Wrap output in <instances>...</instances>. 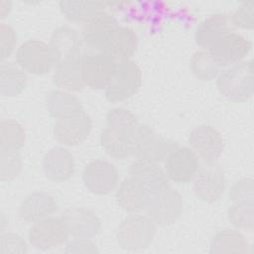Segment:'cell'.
<instances>
[{"mask_svg": "<svg viewBox=\"0 0 254 254\" xmlns=\"http://www.w3.org/2000/svg\"><path fill=\"white\" fill-rule=\"evenodd\" d=\"M250 245L245 236L236 229H223L216 232L209 245L211 254H244Z\"/></svg>", "mask_w": 254, "mask_h": 254, "instance_id": "obj_26", "label": "cell"}, {"mask_svg": "<svg viewBox=\"0 0 254 254\" xmlns=\"http://www.w3.org/2000/svg\"><path fill=\"white\" fill-rule=\"evenodd\" d=\"M192 189L199 200L207 203L217 201L226 190V179L223 170L215 164L199 169L193 178Z\"/></svg>", "mask_w": 254, "mask_h": 254, "instance_id": "obj_13", "label": "cell"}, {"mask_svg": "<svg viewBox=\"0 0 254 254\" xmlns=\"http://www.w3.org/2000/svg\"><path fill=\"white\" fill-rule=\"evenodd\" d=\"M142 84V71L133 60L118 62L115 74L104 89L105 98L109 102L124 101L133 96Z\"/></svg>", "mask_w": 254, "mask_h": 254, "instance_id": "obj_6", "label": "cell"}, {"mask_svg": "<svg viewBox=\"0 0 254 254\" xmlns=\"http://www.w3.org/2000/svg\"><path fill=\"white\" fill-rule=\"evenodd\" d=\"M118 27L116 18L104 11L85 22L80 34L89 50L100 51Z\"/></svg>", "mask_w": 254, "mask_h": 254, "instance_id": "obj_17", "label": "cell"}, {"mask_svg": "<svg viewBox=\"0 0 254 254\" xmlns=\"http://www.w3.org/2000/svg\"><path fill=\"white\" fill-rule=\"evenodd\" d=\"M134 157L137 159L164 163L168 155L178 145L177 142L162 137L147 124H139L132 135Z\"/></svg>", "mask_w": 254, "mask_h": 254, "instance_id": "obj_3", "label": "cell"}, {"mask_svg": "<svg viewBox=\"0 0 254 254\" xmlns=\"http://www.w3.org/2000/svg\"><path fill=\"white\" fill-rule=\"evenodd\" d=\"M188 143L206 165L215 164L224 147L220 132L208 124L199 125L193 129L189 135Z\"/></svg>", "mask_w": 254, "mask_h": 254, "instance_id": "obj_12", "label": "cell"}, {"mask_svg": "<svg viewBox=\"0 0 254 254\" xmlns=\"http://www.w3.org/2000/svg\"><path fill=\"white\" fill-rule=\"evenodd\" d=\"M106 127L123 134H133L139 125L134 113L124 107H113L105 115Z\"/></svg>", "mask_w": 254, "mask_h": 254, "instance_id": "obj_33", "label": "cell"}, {"mask_svg": "<svg viewBox=\"0 0 254 254\" xmlns=\"http://www.w3.org/2000/svg\"><path fill=\"white\" fill-rule=\"evenodd\" d=\"M92 130V120L83 110L75 115L56 120L54 135L64 146L74 147L83 143Z\"/></svg>", "mask_w": 254, "mask_h": 254, "instance_id": "obj_14", "label": "cell"}, {"mask_svg": "<svg viewBox=\"0 0 254 254\" xmlns=\"http://www.w3.org/2000/svg\"><path fill=\"white\" fill-rule=\"evenodd\" d=\"M27 74L17 64L2 62L0 65V93L2 96L20 95L27 86Z\"/></svg>", "mask_w": 254, "mask_h": 254, "instance_id": "obj_28", "label": "cell"}, {"mask_svg": "<svg viewBox=\"0 0 254 254\" xmlns=\"http://www.w3.org/2000/svg\"><path fill=\"white\" fill-rule=\"evenodd\" d=\"M231 27L227 15L221 13L213 14L197 25L194 31L195 43L202 50H208L222 36L232 32Z\"/></svg>", "mask_w": 254, "mask_h": 254, "instance_id": "obj_23", "label": "cell"}, {"mask_svg": "<svg viewBox=\"0 0 254 254\" xmlns=\"http://www.w3.org/2000/svg\"><path fill=\"white\" fill-rule=\"evenodd\" d=\"M106 3L100 1H60L59 8L69 22L84 24L94 16L105 11Z\"/></svg>", "mask_w": 254, "mask_h": 254, "instance_id": "obj_29", "label": "cell"}, {"mask_svg": "<svg viewBox=\"0 0 254 254\" xmlns=\"http://www.w3.org/2000/svg\"><path fill=\"white\" fill-rule=\"evenodd\" d=\"M190 67L192 74L202 81H210L216 78L221 71V67L213 61L207 50L196 51L191 56Z\"/></svg>", "mask_w": 254, "mask_h": 254, "instance_id": "obj_31", "label": "cell"}, {"mask_svg": "<svg viewBox=\"0 0 254 254\" xmlns=\"http://www.w3.org/2000/svg\"><path fill=\"white\" fill-rule=\"evenodd\" d=\"M117 204L128 213H139L145 210L150 195L144 188L130 176L122 180L116 190Z\"/></svg>", "mask_w": 254, "mask_h": 254, "instance_id": "obj_21", "label": "cell"}, {"mask_svg": "<svg viewBox=\"0 0 254 254\" xmlns=\"http://www.w3.org/2000/svg\"><path fill=\"white\" fill-rule=\"evenodd\" d=\"M216 86L228 100L237 103L248 100L254 91L253 60L225 67L216 77Z\"/></svg>", "mask_w": 254, "mask_h": 254, "instance_id": "obj_1", "label": "cell"}, {"mask_svg": "<svg viewBox=\"0 0 254 254\" xmlns=\"http://www.w3.org/2000/svg\"><path fill=\"white\" fill-rule=\"evenodd\" d=\"M22 170V157L19 152H0V179L2 182L14 180Z\"/></svg>", "mask_w": 254, "mask_h": 254, "instance_id": "obj_34", "label": "cell"}, {"mask_svg": "<svg viewBox=\"0 0 254 254\" xmlns=\"http://www.w3.org/2000/svg\"><path fill=\"white\" fill-rule=\"evenodd\" d=\"M64 223L69 236L73 238H92L101 229L100 218L84 207H69L60 216Z\"/></svg>", "mask_w": 254, "mask_h": 254, "instance_id": "obj_15", "label": "cell"}, {"mask_svg": "<svg viewBox=\"0 0 254 254\" xmlns=\"http://www.w3.org/2000/svg\"><path fill=\"white\" fill-rule=\"evenodd\" d=\"M156 232L157 225L148 215L131 213L117 228V244L127 251L142 250L152 243Z\"/></svg>", "mask_w": 254, "mask_h": 254, "instance_id": "obj_2", "label": "cell"}, {"mask_svg": "<svg viewBox=\"0 0 254 254\" xmlns=\"http://www.w3.org/2000/svg\"><path fill=\"white\" fill-rule=\"evenodd\" d=\"M46 105L49 114L56 120L75 115L84 110L76 95L61 89L53 90L47 95Z\"/></svg>", "mask_w": 254, "mask_h": 254, "instance_id": "obj_25", "label": "cell"}, {"mask_svg": "<svg viewBox=\"0 0 254 254\" xmlns=\"http://www.w3.org/2000/svg\"><path fill=\"white\" fill-rule=\"evenodd\" d=\"M183 204L181 193L170 186L150 197L146 210L157 226H169L180 217Z\"/></svg>", "mask_w": 254, "mask_h": 254, "instance_id": "obj_7", "label": "cell"}, {"mask_svg": "<svg viewBox=\"0 0 254 254\" xmlns=\"http://www.w3.org/2000/svg\"><path fill=\"white\" fill-rule=\"evenodd\" d=\"M57 64L64 60L82 54L83 40L81 34L69 26L57 28L49 43Z\"/></svg>", "mask_w": 254, "mask_h": 254, "instance_id": "obj_20", "label": "cell"}, {"mask_svg": "<svg viewBox=\"0 0 254 254\" xmlns=\"http://www.w3.org/2000/svg\"><path fill=\"white\" fill-rule=\"evenodd\" d=\"M72 154L64 147L50 149L43 158V170L46 177L55 183H64L71 178L74 172Z\"/></svg>", "mask_w": 254, "mask_h": 254, "instance_id": "obj_18", "label": "cell"}, {"mask_svg": "<svg viewBox=\"0 0 254 254\" xmlns=\"http://www.w3.org/2000/svg\"><path fill=\"white\" fill-rule=\"evenodd\" d=\"M118 62L101 51L90 50L83 53L81 60V75L85 86L92 89H105L111 82Z\"/></svg>", "mask_w": 254, "mask_h": 254, "instance_id": "obj_5", "label": "cell"}, {"mask_svg": "<svg viewBox=\"0 0 254 254\" xmlns=\"http://www.w3.org/2000/svg\"><path fill=\"white\" fill-rule=\"evenodd\" d=\"M26 133L16 120L3 119L0 122V152H19L25 145Z\"/></svg>", "mask_w": 254, "mask_h": 254, "instance_id": "obj_30", "label": "cell"}, {"mask_svg": "<svg viewBox=\"0 0 254 254\" xmlns=\"http://www.w3.org/2000/svg\"><path fill=\"white\" fill-rule=\"evenodd\" d=\"M230 201L235 200H253L254 186L251 178H241L236 181L230 188L228 193Z\"/></svg>", "mask_w": 254, "mask_h": 254, "instance_id": "obj_38", "label": "cell"}, {"mask_svg": "<svg viewBox=\"0 0 254 254\" xmlns=\"http://www.w3.org/2000/svg\"><path fill=\"white\" fill-rule=\"evenodd\" d=\"M82 55L83 53L56 64L53 72V83L58 89L78 92L85 87L81 75Z\"/></svg>", "mask_w": 254, "mask_h": 254, "instance_id": "obj_19", "label": "cell"}, {"mask_svg": "<svg viewBox=\"0 0 254 254\" xmlns=\"http://www.w3.org/2000/svg\"><path fill=\"white\" fill-rule=\"evenodd\" d=\"M69 233L61 217L50 216L36 221L28 232L30 244L39 250H51L64 245Z\"/></svg>", "mask_w": 254, "mask_h": 254, "instance_id": "obj_8", "label": "cell"}, {"mask_svg": "<svg viewBox=\"0 0 254 254\" xmlns=\"http://www.w3.org/2000/svg\"><path fill=\"white\" fill-rule=\"evenodd\" d=\"M199 158L186 146H177L164 161V170L169 180L177 184H187L193 180L199 170Z\"/></svg>", "mask_w": 254, "mask_h": 254, "instance_id": "obj_10", "label": "cell"}, {"mask_svg": "<svg viewBox=\"0 0 254 254\" xmlns=\"http://www.w3.org/2000/svg\"><path fill=\"white\" fill-rule=\"evenodd\" d=\"M253 207V200L231 201L227 208V217L229 222L237 229L252 231L254 228Z\"/></svg>", "mask_w": 254, "mask_h": 254, "instance_id": "obj_32", "label": "cell"}, {"mask_svg": "<svg viewBox=\"0 0 254 254\" xmlns=\"http://www.w3.org/2000/svg\"><path fill=\"white\" fill-rule=\"evenodd\" d=\"M229 20L232 27L252 30L254 27V2H243L229 17Z\"/></svg>", "mask_w": 254, "mask_h": 254, "instance_id": "obj_35", "label": "cell"}, {"mask_svg": "<svg viewBox=\"0 0 254 254\" xmlns=\"http://www.w3.org/2000/svg\"><path fill=\"white\" fill-rule=\"evenodd\" d=\"M65 253H98L99 250L91 238H73L67 242Z\"/></svg>", "mask_w": 254, "mask_h": 254, "instance_id": "obj_39", "label": "cell"}, {"mask_svg": "<svg viewBox=\"0 0 254 254\" xmlns=\"http://www.w3.org/2000/svg\"><path fill=\"white\" fill-rule=\"evenodd\" d=\"M252 49V43L241 34L229 32L216 41L207 51L220 67L242 62Z\"/></svg>", "mask_w": 254, "mask_h": 254, "instance_id": "obj_9", "label": "cell"}, {"mask_svg": "<svg viewBox=\"0 0 254 254\" xmlns=\"http://www.w3.org/2000/svg\"><path fill=\"white\" fill-rule=\"evenodd\" d=\"M28 246L26 241L17 233L1 232L0 237V253H26Z\"/></svg>", "mask_w": 254, "mask_h": 254, "instance_id": "obj_36", "label": "cell"}, {"mask_svg": "<svg viewBox=\"0 0 254 254\" xmlns=\"http://www.w3.org/2000/svg\"><path fill=\"white\" fill-rule=\"evenodd\" d=\"M16 63L24 71L35 75L47 74L57 64L50 45L37 39L28 40L19 46Z\"/></svg>", "mask_w": 254, "mask_h": 254, "instance_id": "obj_4", "label": "cell"}, {"mask_svg": "<svg viewBox=\"0 0 254 254\" xmlns=\"http://www.w3.org/2000/svg\"><path fill=\"white\" fill-rule=\"evenodd\" d=\"M12 3L10 1H1L0 2V18L4 19L11 11Z\"/></svg>", "mask_w": 254, "mask_h": 254, "instance_id": "obj_40", "label": "cell"}, {"mask_svg": "<svg viewBox=\"0 0 254 254\" xmlns=\"http://www.w3.org/2000/svg\"><path fill=\"white\" fill-rule=\"evenodd\" d=\"M58 209L56 199L46 192H33L27 195L19 205L18 215L27 222H36L53 216Z\"/></svg>", "mask_w": 254, "mask_h": 254, "instance_id": "obj_22", "label": "cell"}, {"mask_svg": "<svg viewBox=\"0 0 254 254\" xmlns=\"http://www.w3.org/2000/svg\"><path fill=\"white\" fill-rule=\"evenodd\" d=\"M133 134H123L105 127L99 137L104 152L114 159H126L134 156Z\"/></svg>", "mask_w": 254, "mask_h": 254, "instance_id": "obj_27", "label": "cell"}, {"mask_svg": "<svg viewBox=\"0 0 254 254\" xmlns=\"http://www.w3.org/2000/svg\"><path fill=\"white\" fill-rule=\"evenodd\" d=\"M119 175L116 167L106 160H94L83 169L82 181L92 193L104 195L110 193L118 185Z\"/></svg>", "mask_w": 254, "mask_h": 254, "instance_id": "obj_11", "label": "cell"}, {"mask_svg": "<svg viewBox=\"0 0 254 254\" xmlns=\"http://www.w3.org/2000/svg\"><path fill=\"white\" fill-rule=\"evenodd\" d=\"M137 47L138 37L136 33L131 28L119 26L100 51L120 62L131 60L137 51Z\"/></svg>", "mask_w": 254, "mask_h": 254, "instance_id": "obj_24", "label": "cell"}, {"mask_svg": "<svg viewBox=\"0 0 254 254\" xmlns=\"http://www.w3.org/2000/svg\"><path fill=\"white\" fill-rule=\"evenodd\" d=\"M17 44L15 30L5 23L0 24V60L4 62L14 52Z\"/></svg>", "mask_w": 254, "mask_h": 254, "instance_id": "obj_37", "label": "cell"}, {"mask_svg": "<svg viewBox=\"0 0 254 254\" xmlns=\"http://www.w3.org/2000/svg\"><path fill=\"white\" fill-rule=\"evenodd\" d=\"M129 175L144 188L150 197L170 187L165 170L157 163L136 158L130 165Z\"/></svg>", "mask_w": 254, "mask_h": 254, "instance_id": "obj_16", "label": "cell"}]
</instances>
